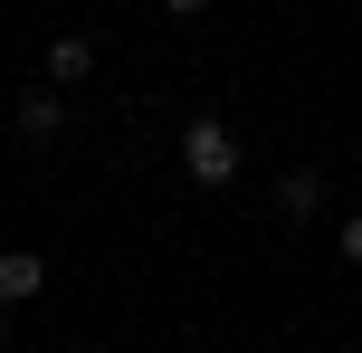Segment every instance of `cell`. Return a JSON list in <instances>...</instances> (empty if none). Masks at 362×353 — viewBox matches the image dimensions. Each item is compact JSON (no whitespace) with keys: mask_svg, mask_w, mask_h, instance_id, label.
I'll return each instance as SVG.
<instances>
[{"mask_svg":"<svg viewBox=\"0 0 362 353\" xmlns=\"http://www.w3.org/2000/svg\"><path fill=\"white\" fill-rule=\"evenodd\" d=\"M238 163H248V153H238V134L219 125V115H191V125H181V172H191L200 191H229Z\"/></svg>","mask_w":362,"mask_h":353,"instance_id":"cell-1","label":"cell"},{"mask_svg":"<svg viewBox=\"0 0 362 353\" xmlns=\"http://www.w3.org/2000/svg\"><path fill=\"white\" fill-rule=\"evenodd\" d=\"M57 96L67 86H48V76L19 96V144H57V134H67V105H57Z\"/></svg>","mask_w":362,"mask_h":353,"instance_id":"cell-2","label":"cell"},{"mask_svg":"<svg viewBox=\"0 0 362 353\" xmlns=\"http://www.w3.org/2000/svg\"><path fill=\"white\" fill-rule=\"evenodd\" d=\"M95 76V38L86 29H48V86H86Z\"/></svg>","mask_w":362,"mask_h":353,"instance_id":"cell-3","label":"cell"},{"mask_svg":"<svg viewBox=\"0 0 362 353\" xmlns=\"http://www.w3.org/2000/svg\"><path fill=\"white\" fill-rule=\"evenodd\" d=\"M315 210H325V172H315V163H296V172H276V220H315Z\"/></svg>","mask_w":362,"mask_h":353,"instance_id":"cell-4","label":"cell"},{"mask_svg":"<svg viewBox=\"0 0 362 353\" xmlns=\"http://www.w3.org/2000/svg\"><path fill=\"white\" fill-rule=\"evenodd\" d=\"M38 287H48V258H38V248H0V306L38 296Z\"/></svg>","mask_w":362,"mask_h":353,"instance_id":"cell-5","label":"cell"},{"mask_svg":"<svg viewBox=\"0 0 362 353\" xmlns=\"http://www.w3.org/2000/svg\"><path fill=\"white\" fill-rule=\"evenodd\" d=\"M334 258H344V267H362V210H353L344 229H334Z\"/></svg>","mask_w":362,"mask_h":353,"instance_id":"cell-6","label":"cell"},{"mask_svg":"<svg viewBox=\"0 0 362 353\" xmlns=\"http://www.w3.org/2000/svg\"><path fill=\"white\" fill-rule=\"evenodd\" d=\"M163 10H172V19H200V10H210V0H163Z\"/></svg>","mask_w":362,"mask_h":353,"instance_id":"cell-7","label":"cell"},{"mask_svg":"<svg viewBox=\"0 0 362 353\" xmlns=\"http://www.w3.org/2000/svg\"><path fill=\"white\" fill-rule=\"evenodd\" d=\"M0 344H10V306H0Z\"/></svg>","mask_w":362,"mask_h":353,"instance_id":"cell-8","label":"cell"}]
</instances>
